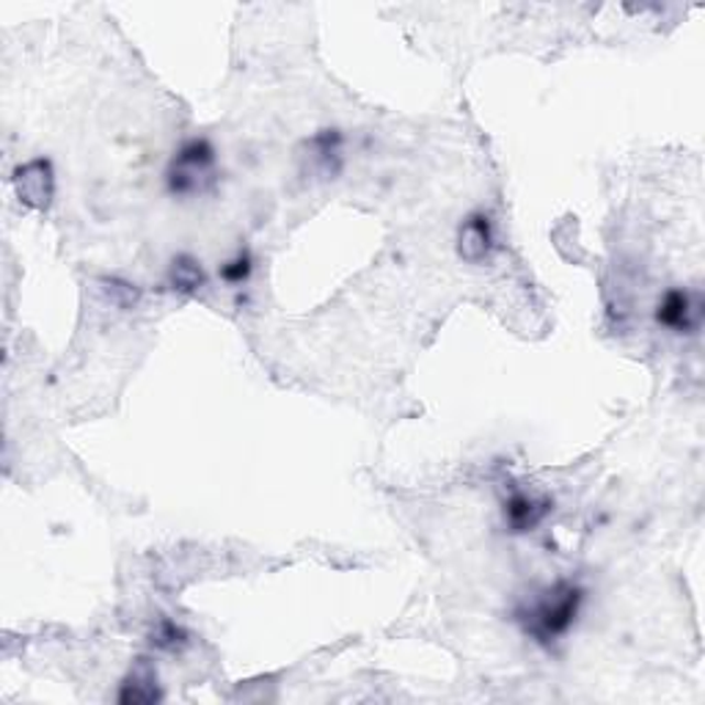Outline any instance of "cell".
I'll list each match as a JSON object with an SVG mask.
<instances>
[{
	"mask_svg": "<svg viewBox=\"0 0 705 705\" xmlns=\"http://www.w3.org/2000/svg\"><path fill=\"white\" fill-rule=\"evenodd\" d=\"M584 598H587V593H584L582 584L573 582V579H560L551 587H546L532 604L521 606L516 612V620L521 623L527 637L549 648L576 626Z\"/></svg>",
	"mask_w": 705,
	"mask_h": 705,
	"instance_id": "cell-1",
	"label": "cell"
},
{
	"mask_svg": "<svg viewBox=\"0 0 705 705\" xmlns=\"http://www.w3.org/2000/svg\"><path fill=\"white\" fill-rule=\"evenodd\" d=\"M221 183L218 152L207 139H188L166 168V188L174 199H201L212 196Z\"/></svg>",
	"mask_w": 705,
	"mask_h": 705,
	"instance_id": "cell-2",
	"label": "cell"
},
{
	"mask_svg": "<svg viewBox=\"0 0 705 705\" xmlns=\"http://www.w3.org/2000/svg\"><path fill=\"white\" fill-rule=\"evenodd\" d=\"M656 322L672 333H697L703 326V295L686 287H670L656 304Z\"/></svg>",
	"mask_w": 705,
	"mask_h": 705,
	"instance_id": "cell-3",
	"label": "cell"
},
{
	"mask_svg": "<svg viewBox=\"0 0 705 705\" xmlns=\"http://www.w3.org/2000/svg\"><path fill=\"white\" fill-rule=\"evenodd\" d=\"M14 188H18L20 201L34 210H47L56 194V174H53L51 161L36 157V161L23 163L14 168Z\"/></svg>",
	"mask_w": 705,
	"mask_h": 705,
	"instance_id": "cell-4",
	"label": "cell"
},
{
	"mask_svg": "<svg viewBox=\"0 0 705 705\" xmlns=\"http://www.w3.org/2000/svg\"><path fill=\"white\" fill-rule=\"evenodd\" d=\"M496 249L494 221L485 212H469L466 221L458 229V254L469 265H483Z\"/></svg>",
	"mask_w": 705,
	"mask_h": 705,
	"instance_id": "cell-5",
	"label": "cell"
},
{
	"mask_svg": "<svg viewBox=\"0 0 705 705\" xmlns=\"http://www.w3.org/2000/svg\"><path fill=\"white\" fill-rule=\"evenodd\" d=\"M554 502L549 496L527 494V491H516L510 499L505 502V524L513 535H524L538 529L551 513Z\"/></svg>",
	"mask_w": 705,
	"mask_h": 705,
	"instance_id": "cell-6",
	"label": "cell"
},
{
	"mask_svg": "<svg viewBox=\"0 0 705 705\" xmlns=\"http://www.w3.org/2000/svg\"><path fill=\"white\" fill-rule=\"evenodd\" d=\"M163 694L157 686V670L150 659H139L133 664V670L128 672V678L122 681L119 689V703L124 705H146L157 703Z\"/></svg>",
	"mask_w": 705,
	"mask_h": 705,
	"instance_id": "cell-7",
	"label": "cell"
},
{
	"mask_svg": "<svg viewBox=\"0 0 705 705\" xmlns=\"http://www.w3.org/2000/svg\"><path fill=\"white\" fill-rule=\"evenodd\" d=\"M168 284H172L174 293L196 295L201 287H207V273L196 256L179 254L174 256L172 267H168Z\"/></svg>",
	"mask_w": 705,
	"mask_h": 705,
	"instance_id": "cell-8",
	"label": "cell"
},
{
	"mask_svg": "<svg viewBox=\"0 0 705 705\" xmlns=\"http://www.w3.org/2000/svg\"><path fill=\"white\" fill-rule=\"evenodd\" d=\"M311 166L320 168L326 177H333L342 168V135L339 130H322L309 141Z\"/></svg>",
	"mask_w": 705,
	"mask_h": 705,
	"instance_id": "cell-9",
	"label": "cell"
},
{
	"mask_svg": "<svg viewBox=\"0 0 705 705\" xmlns=\"http://www.w3.org/2000/svg\"><path fill=\"white\" fill-rule=\"evenodd\" d=\"M188 645V631L183 626H177L174 620H161L152 631V648L166 650V653H177Z\"/></svg>",
	"mask_w": 705,
	"mask_h": 705,
	"instance_id": "cell-10",
	"label": "cell"
},
{
	"mask_svg": "<svg viewBox=\"0 0 705 705\" xmlns=\"http://www.w3.org/2000/svg\"><path fill=\"white\" fill-rule=\"evenodd\" d=\"M251 271H254V260H251V251H238V256H232L229 262H223L221 265V278L227 284H232V287H240V284H245L251 278Z\"/></svg>",
	"mask_w": 705,
	"mask_h": 705,
	"instance_id": "cell-11",
	"label": "cell"
},
{
	"mask_svg": "<svg viewBox=\"0 0 705 705\" xmlns=\"http://www.w3.org/2000/svg\"><path fill=\"white\" fill-rule=\"evenodd\" d=\"M106 284H108L106 287L108 298H111L117 306H122V309H133V306L139 304L141 289L135 287V284L119 282V278H111V282H106Z\"/></svg>",
	"mask_w": 705,
	"mask_h": 705,
	"instance_id": "cell-12",
	"label": "cell"
}]
</instances>
